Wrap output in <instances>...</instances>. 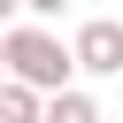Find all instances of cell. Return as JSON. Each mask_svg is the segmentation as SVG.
Returning <instances> with one entry per match:
<instances>
[{"mask_svg":"<svg viewBox=\"0 0 123 123\" xmlns=\"http://www.w3.org/2000/svg\"><path fill=\"white\" fill-rule=\"evenodd\" d=\"M23 8H31V15H62L69 0H23Z\"/></svg>","mask_w":123,"mask_h":123,"instance_id":"5","label":"cell"},{"mask_svg":"<svg viewBox=\"0 0 123 123\" xmlns=\"http://www.w3.org/2000/svg\"><path fill=\"white\" fill-rule=\"evenodd\" d=\"M0 77H15L31 92H62V85H77V62H69V46L46 23H15L0 38Z\"/></svg>","mask_w":123,"mask_h":123,"instance_id":"1","label":"cell"},{"mask_svg":"<svg viewBox=\"0 0 123 123\" xmlns=\"http://www.w3.org/2000/svg\"><path fill=\"white\" fill-rule=\"evenodd\" d=\"M69 62H77V77H123V23H115V15H92V23H77V38H69Z\"/></svg>","mask_w":123,"mask_h":123,"instance_id":"2","label":"cell"},{"mask_svg":"<svg viewBox=\"0 0 123 123\" xmlns=\"http://www.w3.org/2000/svg\"><path fill=\"white\" fill-rule=\"evenodd\" d=\"M38 123H100V108H92V92L62 85V92H38Z\"/></svg>","mask_w":123,"mask_h":123,"instance_id":"3","label":"cell"},{"mask_svg":"<svg viewBox=\"0 0 123 123\" xmlns=\"http://www.w3.org/2000/svg\"><path fill=\"white\" fill-rule=\"evenodd\" d=\"M0 123H38V92L15 85V77H0Z\"/></svg>","mask_w":123,"mask_h":123,"instance_id":"4","label":"cell"},{"mask_svg":"<svg viewBox=\"0 0 123 123\" xmlns=\"http://www.w3.org/2000/svg\"><path fill=\"white\" fill-rule=\"evenodd\" d=\"M15 8H23V0H0V23H8V15H15Z\"/></svg>","mask_w":123,"mask_h":123,"instance_id":"6","label":"cell"},{"mask_svg":"<svg viewBox=\"0 0 123 123\" xmlns=\"http://www.w3.org/2000/svg\"><path fill=\"white\" fill-rule=\"evenodd\" d=\"M100 123H115V115H100Z\"/></svg>","mask_w":123,"mask_h":123,"instance_id":"7","label":"cell"}]
</instances>
